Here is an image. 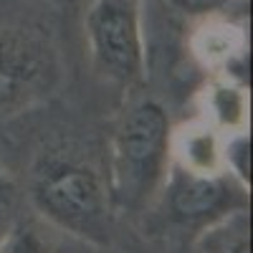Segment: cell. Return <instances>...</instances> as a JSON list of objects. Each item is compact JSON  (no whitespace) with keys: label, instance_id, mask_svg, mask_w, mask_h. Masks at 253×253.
Instances as JSON below:
<instances>
[{"label":"cell","instance_id":"cell-1","mask_svg":"<svg viewBox=\"0 0 253 253\" xmlns=\"http://www.w3.org/2000/svg\"><path fill=\"white\" fill-rule=\"evenodd\" d=\"M31 198L58 228L84 241H109V195L89 165L63 155L43 157L31 180Z\"/></svg>","mask_w":253,"mask_h":253},{"label":"cell","instance_id":"cell-2","mask_svg":"<svg viewBox=\"0 0 253 253\" xmlns=\"http://www.w3.org/2000/svg\"><path fill=\"white\" fill-rule=\"evenodd\" d=\"M170 119L157 101L147 99L126 112L114 137V198L134 208L157 187L170 157Z\"/></svg>","mask_w":253,"mask_h":253},{"label":"cell","instance_id":"cell-3","mask_svg":"<svg viewBox=\"0 0 253 253\" xmlns=\"http://www.w3.org/2000/svg\"><path fill=\"white\" fill-rule=\"evenodd\" d=\"M86 33L101 71L134 84L144 71V43L137 0H96L86 15Z\"/></svg>","mask_w":253,"mask_h":253},{"label":"cell","instance_id":"cell-4","mask_svg":"<svg viewBox=\"0 0 253 253\" xmlns=\"http://www.w3.org/2000/svg\"><path fill=\"white\" fill-rule=\"evenodd\" d=\"M243 187L223 172L200 175L177 167L165 190V215L177 225H213L233 210H243Z\"/></svg>","mask_w":253,"mask_h":253},{"label":"cell","instance_id":"cell-5","mask_svg":"<svg viewBox=\"0 0 253 253\" xmlns=\"http://www.w3.org/2000/svg\"><path fill=\"white\" fill-rule=\"evenodd\" d=\"M51 61L43 46L15 33H0V117L46 86Z\"/></svg>","mask_w":253,"mask_h":253},{"label":"cell","instance_id":"cell-6","mask_svg":"<svg viewBox=\"0 0 253 253\" xmlns=\"http://www.w3.org/2000/svg\"><path fill=\"white\" fill-rule=\"evenodd\" d=\"M170 152L177 157V167L187 172L213 175L223 167V147L218 142V132L208 122L182 126L170 134Z\"/></svg>","mask_w":253,"mask_h":253},{"label":"cell","instance_id":"cell-7","mask_svg":"<svg viewBox=\"0 0 253 253\" xmlns=\"http://www.w3.org/2000/svg\"><path fill=\"white\" fill-rule=\"evenodd\" d=\"M246 51V33L243 28L220 20L215 15L203 18L193 36V53L205 63V66H228L233 58H238Z\"/></svg>","mask_w":253,"mask_h":253},{"label":"cell","instance_id":"cell-8","mask_svg":"<svg viewBox=\"0 0 253 253\" xmlns=\"http://www.w3.org/2000/svg\"><path fill=\"white\" fill-rule=\"evenodd\" d=\"M205 99H208L210 119L218 122L220 126H241L243 124L246 99H243L238 86H233V84H228V81L213 84V86L205 91Z\"/></svg>","mask_w":253,"mask_h":253},{"label":"cell","instance_id":"cell-9","mask_svg":"<svg viewBox=\"0 0 253 253\" xmlns=\"http://www.w3.org/2000/svg\"><path fill=\"white\" fill-rule=\"evenodd\" d=\"M0 253H51V243L33 223H18L0 241Z\"/></svg>","mask_w":253,"mask_h":253},{"label":"cell","instance_id":"cell-10","mask_svg":"<svg viewBox=\"0 0 253 253\" xmlns=\"http://www.w3.org/2000/svg\"><path fill=\"white\" fill-rule=\"evenodd\" d=\"M223 162L233 170V175L246 185L251 180V139L246 134L236 137L233 142H228L223 147Z\"/></svg>","mask_w":253,"mask_h":253},{"label":"cell","instance_id":"cell-11","mask_svg":"<svg viewBox=\"0 0 253 253\" xmlns=\"http://www.w3.org/2000/svg\"><path fill=\"white\" fill-rule=\"evenodd\" d=\"M208 253H251V233L248 225L236 228L233 233H220L213 243H210Z\"/></svg>","mask_w":253,"mask_h":253},{"label":"cell","instance_id":"cell-12","mask_svg":"<svg viewBox=\"0 0 253 253\" xmlns=\"http://www.w3.org/2000/svg\"><path fill=\"white\" fill-rule=\"evenodd\" d=\"M233 0H170V5L185 15L193 18H208V15H218L225 10Z\"/></svg>","mask_w":253,"mask_h":253},{"label":"cell","instance_id":"cell-13","mask_svg":"<svg viewBox=\"0 0 253 253\" xmlns=\"http://www.w3.org/2000/svg\"><path fill=\"white\" fill-rule=\"evenodd\" d=\"M13 198V182L0 172V203H8Z\"/></svg>","mask_w":253,"mask_h":253}]
</instances>
